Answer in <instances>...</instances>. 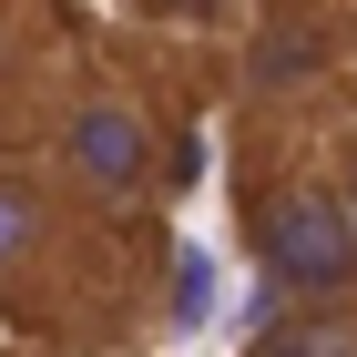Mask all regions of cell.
<instances>
[{
    "instance_id": "1",
    "label": "cell",
    "mask_w": 357,
    "mask_h": 357,
    "mask_svg": "<svg viewBox=\"0 0 357 357\" xmlns=\"http://www.w3.org/2000/svg\"><path fill=\"white\" fill-rule=\"evenodd\" d=\"M123 245L133 225L82 215L31 153H0V327L41 337V347H102L133 317L123 286Z\"/></svg>"
},
{
    "instance_id": "2",
    "label": "cell",
    "mask_w": 357,
    "mask_h": 357,
    "mask_svg": "<svg viewBox=\"0 0 357 357\" xmlns=\"http://www.w3.org/2000/svg\"><path fill=\"white\" fill-rule=\"evenodd\" d=\"M21 153L82 215H112V225H143L164 204V174H174L153 92L133 72H112V61H61V82H52V102H41V123H31Z\"/></svg>"
},
{
    "instance_id": "3",
    "label": "cell",
    "mask_w": 357,
    "mask_h": 357,
    "mask_svg": "<svg viewBox=\"0 0 357 357\" xmlns=\"http://www.w3.org/2000/svg\"><path fill=\"white\" fill-rule=\"evenodd\" d=\"M245 255L275 296H347L357 286V215L337 194V164L275 153L245 174Z\"/></svg>"
},
{
    "instance_id": "4",
    "label": "cell",
    "mask_w": 357,
    "mask_h": 357,
    "mask_svg": "<svg viewBox=\"0 0 357 357\" xmlns=\"http://www.w3.org/2000/svg\"><path fill=\"white\" fill-rule=\"evenodd\" d=\"M61 31H52V10L41 0H0V153H21L31 143V123H41V102H52V82H61Z\"/></svg>"
},
{
    "instance_id": "5",
    "label": "cell",
    "mask_w": 357,
    "mask_h": 357,
    "mask_svg": "<svg viewBox=\"0 0 357 357\" xmlns=\"http://www.w3.org/2000/svg\"><path fill=\"white\" fill-rule=\"evenodd\" d=\"M337 52H347V31L317 10V0H275V21L255 31V102H296V92H317L337 72Z\"/></svg>"
},
{
    "instance_id": "6",
    "label": "cell",
    "mask_w": 357,
    "mask_h": 357,
    "mask_svg": "<svg viewBox=\"0 0 357 357\" xmlns=\"http://www.w3.org/2000/svg\"><path fill=\"white\" fill-rule=\"evenodd\" d=\"M255 357H357V286L347 296H286V317H266Z\"/></svg>"
},
{
    "instance_id": "7",
    "label": "cell",
    "mask_w": 357,
    "mask_h": 357,
    "mask_svg": "<svg viewBox=\"0 0 357 357\" xmlns=\"http://www.w3.org/2000/svg\"><path fill=\"white\" fill-rule=\"evenodd\" d=\"M143 10H164V21H225L235 0H143Z\"/></svg>"
},
{
    "instance_id": "8",
    "label": "cell",
    "mask_w": 357,
    "mask_h": 357,
    "mask_svg": "<svg viewBox=\"0 0 357 357\" xmlns=\"http://www.w3.org/2000/svg\"><path fill=\"white\" fill-rule=\"evenodd\" d=\"M337 194H347V215H357V133H347V153H337Z\"/></svg>"
}]
</instances>
